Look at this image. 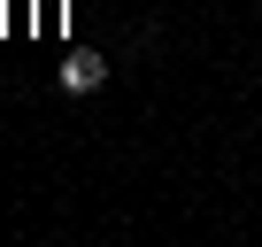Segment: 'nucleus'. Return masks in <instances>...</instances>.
I'll list each match as a JSON object with an SVG mask.
<instances>
[{"label": "nucleus", "instance_id": "nucleus-1", "mask_svg": "<svg viewBox=\"0 0 262 247\" xmlns=\"http://www.w3.org/2000/svg\"><path fill=\"white\" fill-rule=\"evenodd\" d=\"M100 85H108V62L100 54H70L62 62V93H100Z\"/></svg>", "mask_w": 262, "mask_h": 247}]
</instances>
